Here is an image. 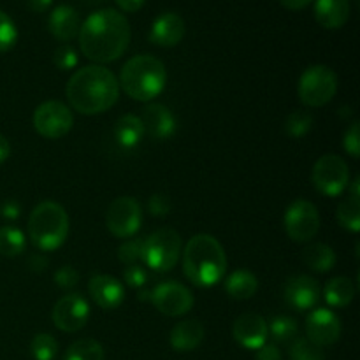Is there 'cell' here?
I'll list each match as a JSON object with an SVG mask.
<instances>
[{
  "label": "cell",
  "instance_id": "cell-1",
  "mask_svg": "<svg viewBox=\"0 0 360 360\" xmlns=\"http://www.w3.org/2000/svg\"><path fill=\"white\" fill-rule=\"evenodd\" d=\"M130 23L120 11L105 7L91 13L81 23L79 48L95 63L116 62L130 44Z\"/></svg>",
  "mask_w": 360,
  "mask_h": 360
},
{
  "label": "cell",
  "instance_id": "cell-2",
  "mask_svg": "<svg viewBox=\"0 0 360 360\" xmlns=\"http://www.w3.org/2000/svg\"><path fill=\"white\" fill-rule=\"evenodd\" d=\"M65 94L79 115H102L118 102L120 83L108 67L86 65L70 76Z\"/></svg>",
  "mask_w": 360,
  "mask_h": 360
},
{
  "label": "cell",
  "instance_id": "cell-3",
  "mask_svg": "<svg viewBox=\"0 0 360 360\" xmlns=\"http://www.w3.org/2000/svg\"><path fill=\"white\" fill-rule=\"evenodd\" d=\"M183 273L200 288H210L220 283L227 273V255L217 238L210 234H197L186 243L181 252Z\"/></svg>",
  "mask_w": 360,
  "mask_h": 360
},
{
  "label": "cell",
  "instance_id": "cell-4",
  "mask_svg": "<svg viewBox=\"0 0 360 360\" xmlns=\"http://www.w3.org/2000/svg\"><path fill=\"white\" fill-rule=\"evenodd\" d=\"M118 83L130 98L150 102L164 91L167 83V70L164 62L155 56L137 55L125 62Z\"/></svg>",
  "mask_w": 360,
  "mask_h": 360
},
{
  "label": "cell",
  "instance_id": "cell-5",
  "mask_svg": "<svg viewBox=\"0 0 360 360\" xmlns=\"http://www.w3.org/2000/svg\"><path fill=\"white\" fill-rule=\"evenodd\" d=\"M69 236V214L53 200H44L32 210L28 218V238L41 252H55Z\"/></svg>",
  "mask_w": 360,
  "mask_h": 360
},
{
  "label": "cell",
  "instance_id": "cell-6",
  "mask_svg": "<svg viewBox=\"0 0 360 360\" xmlns=\"http://www.w3.org/2000/svg\"><path fill=\"white\" fill-rule=\"evenodd\" d=\"M181 238L174 229H158L144 239L143 262L157 273L174 269L181 257Z\"/></svg>",
  "mask_w": 360,
  "mask_h": 360
},
{
  "label": "cell",
  "instance_id": "cell-7",
  "mask_svg": "<svg viewBox=\"0 0 360 360\" xmlns=\"http://www.w3.org/2000/svg\"><path fill=\"white\" fill-rule=\"evenodd\" d=\"M338 91V76L330 67L311 65L299 77V98L308 108L329 104Z\"/></svg>",
  "mask_w": 360,
  "mask_h": 360
},
{
  "label": "cell",
  "instance_id": "cell-8",
  "mask_svg": "<svg viewBox=\"0 0 360 360\" xmlns=\"http://www.w3.org/2000/svg\"><path fill=\"white\" fill-rule=\"evenodd\" d=\"M313 186L326 197H338L350 185L347 162L338 155H323L313 165Z\"/></svg>",
  "mask_w": 360,
  "mask_h": 360
},
{
  "label": "cell",
  "instance_id": "cell-9",
  "mask_svg": "<svg viewBox=\"0 0 360 360\" xmlns=\"http://www.w3.org/2000/svg\"><path fill=\"white\" fill-rule=\"evenodd\" d=\"M143 225V210L134 197H118L105 213V227L115 238L130 239Z\"/></svg>",
  "mask_w": 360,
  "mask_h": 360
},
{
  "label": "cell",
  "instance_id": "cell-10",
  "mask_svg": "<svg viewBox=\"0 0 360 360\" xmlns=\"http://www.w3.org/2000/svg\"><path fill=\"white\" fill-rule=\"evenodd\" d=\"M285 231L295 243H308L319 234L320 214L313 202L304 199L294 200L285 211Z\"/></svg>",
  "mask_w": 360,
  "mask_h": 360
},
{
  "label": "cell",
  "instance_id": "cell-11",
  "mask_svg": "<svg viewBox=\"0 0 360 360\" xmlns=\"http://www.w3.org/2000/svg\"><path fill=\"white\" fill-rule=\"evenodd\" d=\"M32 123L37 134L46 139H60L72 129L74 115L63 102L48 101L35 109Z\"/></svg>",
  "mask_w": 360,
  "mask_h": 360
},
{
  "label": "cell",
  "instance_id": "cell-12",
  "mask_svg": "<svg viewBox=\"0 0 360 360\" xmlns=\"http://www.w3.org/2000/svg\"><path fill=\"white\" fill-rule=\"evenodd\" d=\"M150 301L165 316H183L192 309L193 295L185 285L176 281H164L158 283L150 292Z\"/></svg>",
  "mask_w": 360,
  "mask_h": 360
},
{
  "label": "cell",
  "instance_id": "cell-13",
  "mask_svg": "<svg viewBox=\"0 0 360 360\" xmlns=\"http://www.w3.org/2000/svg\"><path fill=\"white\" fill-rule=\"evenodd\" d=\"M51 319L62 333H77L90 319V304L81 294H67L55 304Z\"/></svg>",
  "mask_w": 360,
  "mask_h": 360
},
{
  "label": "cell",
  "instance_id": "cell-14",
  "mask_svg": "<svg viewBox=\"0 0 360 360\" xmlns=\"http://www.w3.org/2000/svg\"><path fill=\"white\" fill-rule=\"evenodd\" d=\"M306 340L316 347H330L341 336V322L334 311L327 308H315L306 319Z\"/></svg>",
  "mask_w": 360,
  "mask_h": 360
},
{
  "label": "cell",
  "instance_id": "cell-15",
  "mask_svg": "<svg viewBox=\"0 0 360 360\" xmlns=\"http://www.w3.org/2000/svg\"><path fill=\"white\" fill-rule=\"evenodd\" d=\"M232 338L239 347L257 352L267 343V338H269L267 322L257 313H245L236 319L232 326Z\"/></svg>",
  "mask_w": 360,
  "mask_h": 360
},
{
  "label": "cell",
  "instance_id": "cell-16",
  "mask_svg": "<svg viewBox=\"0 0 360 360\" xmlns=\"http://www.w3.org/2000/svg\"><path fill=\"white\" fill-rule=\"evenodd\" d=\"M285 301L297 311H308V309L316 308L320 301V285L315 278L311 276H294L285 285Z\"/></svg>",
  "mask_w": 360,
  "mask_h": 360
},
{
  "label": "cell",
  "instance_id": "cell-17",
  "mask_svg": "<svg viewBox=\"0 0 360 360\" xmlns=\"http://www.w3.org/2000/svg\"><path fill=\"white\" fill-rule=\"evenodd\" d=\"M185 30V21L178 13H162L151 23L150 41L160 48H172L183 41Z\"/></svg>",
  "mask_w": 360,
  "mask_h": 360
},
{
  "label": "cell",
  "instance_id": "cell-18",
  "mask_svg": "<svg viewBox=\"0 0 360 360\" xmlns=\"http://www.w3.org/2000/svg\"><path fill=\"white\" fill-rule=\"evenodd\" d=\"M88 292L95 304L102 309H116L125 301V288L111 274H97L88 283Z\"/></svg>",
  "mask_w": 360,
  "mask_h": 360
},
{
  "label": "cell",
  "instance_id": "cell-19",
  "mask_svg": "<svg viewBox=\"0 0 360 360\" xmlns=\"http://www.w3.org/2000/svg\"><path fill=\"white\" fill-rule=\"evenodd\" d=\"M143 122L144 130L150 134L153 139L165 141L174 136L176 132V118L171 109L164 104H148L143 109V116H139Z\"/></svg>",
  "mask_w": 360,
  "mask_h": 360
},
{
  "label": "cell",
  "instance_id": "cell-20",
  "mask_svg": "<svg viewBox=\"0 0 360 360\" xmlns=\"http://www.w3.org/2000/svg\"><path fill=\"white\" fill-rule=\"evenodd\" d=\"M48 28L53 34V37H56L58 41H72L79 34V13L72 6H67V4L56 6L48 18Z\"/></svg>",
  "mask_w": 360,
  "mask_h": 360
},
{
  "label": "cell",
  "instance_id": "cell-21",
  "mask_svg": "<svg viewBox=\"0 0 360 360\" xmlns=\"http://www.w3.org/2000/svg\"><path fill=\"white\" fill-rule=\"evenodd\" d=\"M204 336L206 329L199 320H183L172 327L169 343L176 352H192L202 345Z\"/></svg>",
  "mask_w": 360,
  "mask_h": 360
},
{
  "label": "cell",
  "instance_id": "cell-22",
  "mask_svg": "<svg viewBox=\"0 0 360 360\" xmlns=\"http://www.w3.org/2000/svg\"><path fill=\"white\" fill-rule=\"evenodd\" d=\"M315 20L323 28L336 30L341 28L350 18V0H313Z\"/></svg>",
  "mask_w": 360,
  "mask_h": 360
},
{
  "label": "cell",
  "instance_id": "cell-23",
  "mask_svg": "<svg viewBox=\"0 0 360 360\" xmlns=\"http://www.w3.org/2000/svg\"><path fill=\"white\" fill-rule=\"evenodd\" d=\"M146 130H144L143 122L136 115H123L118 118L115 125V139L123 150H134L143 143Z\"/></svg>",
  "mask_w": 360,
  "mask_h": 360
},
{
  "label": "cell",
  "instance_id": "cell-24",
  "mask_svg": "<svg viewBox=\"0 0 360 360\" xmlns=\"http://www.w3.org/2000/svg\"><path fill=\"white\" fill-rule=\"evenodd\" d=\"M225 292L236 301H246L252 299L259 290V280L255 274L248 269H238L229 274L225 280Z\"/></svg>",
  "mask_w": 360,
  "mask_h": 360
},
{
  "label": "cell",
  "instance_id": "cell-25",
  "mask_svg": "<svg viewBox=\"0 0 360 360\" xmlns=\"http://www.w3.org/2000/svg\"><path fill=\"white\" fill-rule=\"evenodd\" d=\"M323 297L330 308H347L355 297V287L350 278L336 276L327 281Z\"/></svg>",
  "mask_w": 360,
  "mask_h": 360
},
{
  "label": "cell",
  "instance_id": "cell-26",
  "mask_svg": "<svg viewBox=\"0 0 360 360\" xmlns=\"http://www.w3.org/2000/svg\"><path fill=\"white\" fill-rule=\"evenodd\" d=\"M302 260L315 273H329L336 266V252L326 243H315L304 248Z\"/></svg>",
  "mask_w": 360,
  "mask_h": 360
},
{
  "label": "cell",
  "instance_id": "cell-27",
  "mask_svg": "<svg viewBox=\"0 0 360 360\" xmlns=\"http://www.w3.org/2000/svg\"><path fill=\"white\" fill-rule=\"evenodd\" d=\"M27 248V238L23 232L14 225H4L0 227V255L18 257Z\"/></svg>",
  "mask_w": 360,
  "mask_h": 360
},
{
  "label": "cell",
  "instance_id": "cell-28",
  "mask_svg": "<svg viewBox=\"0 0 360 360\" xmlns=\"http://www.w3.org/2000/svg\"><path fill=\"white\" fill-rule=\"evenodd\" d=\"M104 348L97 340L84 338L67 348L63 360H104Z\"/></svg>",
  "mask_w": 360,
  "mask_h": 360
},
{
  "label": "cell",
  "instance_id": "cell-29",
  "mask_svg": "<svg viewBox=\"0 0 360 360\" xmlns=\"http://www.w3.org/2000/svg\"><path fill=\"white\" fill-rule=\"evenodd\" d=\"M269 330V336L273 338L278 343H288V341H294L299 334V326L292 316H274L271 320V323L267 326Z\"/></svg>",
  "mask_w": 360,
  "mask_h": 360
},
{
  "label": "cell",
  "instance_id": "cell-30",
  "mask_svg": "<svg viewBox=\"0 0 360 360\" xmlns=\"http://www.w3.org/2000/svg\"><path fill=\"white\" fill-rule=\"evenodd\" d=\"M338 224L350 232L360 231V199H352L348 197L347 200L338 206Z\"/></svg>",
  "mask_w": 360,
  "mask_h": 360
},
{
  "label": "cell",
  "instance_id": "cell-31",
  "mask_svg": "<svg viewBox=\"0 0 360 360\" xmlns=\"http://www.w3.org/2000/svg\"><path fill=\"white\" fill-rule=\"evenodd\" d=\"M30 352L35 360H53L58 354V341L51 334H37L32 340Z\"/></svg>",
  "mask_w": 360,
  "mask_h": 360
},
{
  "label": "cell",
  "instance_id": "cell-32",
  "mask_svg": "<svg viewBox=\"0 0 360 360\" xmlns=\"http://www.w3.org/2000/svg\"><path fill=\"white\" fill-rule=\"evenodd\" d=\"M313 127V115L309 111H294L285 122V132L287 136L299 139L306 136Z\"/></svg>",
  "mask_w": 360,
  "mask_h": 360
},
{
  "label": "cell",
  "instance_id": "cell-33",
  "mask_svg": "<svg viewBox=\"0 0 360 360\" xmlns=\"http://www.w3.org/2000/svg\"><path fill=\"white\" fill-rule=\"evenodd\" d=\"M290 360H326L323 350L306 338H295L290 347Z\"/></svg>",
  "mask_w": 360,
  "mask_h": 360
},
{
  "label": "cell",
  "instance_id": "cell-34",
  "mask_svg": "<svg viewBox=\"0 0 360 360\" xmlns=\"http://www.w3.org/2000/svg\"><path fill=\"white\" fill-rule=\"evenodd\" d=\"M18 42V28L11 16L0 11V53H6L14 48Z\"/></svg>",
  "mask_w": 360,
  "mask_h": 360
},
{
  "label": "cell",
  "instance_id": "cell-35",
  "mask_svg": "<svg viewBox=\"0 0 360 360\" xmlns=\"http://www.w3.org/2000/svg\"><path fill=\"white\" fill-rule=\"evenodd\" d=\"M143 250L144 239H129L118 248V259L125 266H134V264L143 262Z\"/></svg>",
  "mask_w": 360,
  "mask_h": 360
},
{
  "label": "cell",
  "instance_id": "cell-36",
  "mask_svg": "<svg viewBox=\"0 0 360 360\" xmlns=\"http://www.w3.org/2000/svg\"><path fill=\"white\" fill-rule=\"evenodd\" d=\"M77 62H79L77 51L69 44L58 46V48L55 49V53H53V63H55L60 70L76 69Z\"/></svg>",
  "mask_w": 360,
  "mask_h": 360
},
{
  "label": "cell",
  "instance_id": "cell-37",
  "mask_svg": "<svg viewBox=\"0 0 360 360\" xmlns=\"http://www.w3.org/2000/svg\"><path fill=\"white\" fill-rule=\"evenodd\" d=\"M123 281H125L129 287L132 288H141L146 285L148 281V273L143 266L139 264H134V266H127L123 271Z\"/></svg>",
  "mask_w": 360,
  "mask_h": 360
},
{
  "label": "cell",
  "instance_id": "cell-38",
  "mask_svg": "<svg viewBox=\"0 0 360 360\" xmlns=\"http://www.w3.org/2000/svg\"><path fill=\"white\" fill-rule=\"evenodd\" d=\"M343 148L350 157H360V132H359V122H354L343 136Z\"/></svg>",
  "mask_w": 360,
  "mask_h": 360
},
{
  "label": "cell",
  "instance_id": "cell-39",
  "mask_svg": "<svg viewBox=\"0 0 360 360\" xmlns=\"http://www.w3.org/2000/svg\"><path fill=\"white\" fill-rule=\"evenodd\" d=\"M77 281H79V273L72 266H62L55 273V283L62 290H70V288L76 287Z\"/></svg>",
  "mask_w": 360,
  "mask_h": 360
},
{
  "label": "cell",
  "instance_id": "cell-40",
  "mask_svg": "<svg viewBox=\"0 0 360 360\" xmlns=\"http://www.w3.org/2000/svg\"><path fill=\"white\" fill-rule=\"evenodd\" d=\"M148 211H150L153 217H167L171 213V199L164 193H155L148 200Z\"/></svg>",
  "mask_w": 360,
  "mask_h": 360
},
{
  "label": "cell",
  "instance_id": "cell-41",
  "mask_svg": "<svg viewBox=\"0 0 360 360\" xmlns=\"http://www.w3.org/2000/svg\"><path fill=\"white\" fill-rule=\"evenodd\" d=\"M255 360H281V352L278 350L276 345L266 343L257 350Z\"/></svg>",
  "mask_w": 360,
  "mask_h": 360
},
{
  "label": "cell",
  "instance_id": "cell-42",
  "mask_svg": "<svg viewBox=\"0 0 360 360\" xmlns=\"http://www.w3.org/2000/svg\"><path fill=\"white\" fill-rule=\"evenodd\" d=\"M21 214V207L16 200H6L2 206V217L6 220H18Z\"/></svg>",
  "mask_w": 360,
  "mask_h": 360
},
{
  "label": "cell",
  "instance_id": "cell-43",
  "mask_svg": "<svg viewBox=\"0 0 360 360\" xmlns=\"http://www.w3.org/2000/svg\"><path fill=\"white\" fill-rule=\"evenodd\" d=\"M115 2L116 6L122 11H125V13H137V11L144 6L146 0H115Z\"/></svg>",
  "mask_w": 360,
  "mask_h": 360
},
{
  "label": "cell",
  "instance_id": "cell-44",
  "mask_svg": "<svg viewBox=\"0 0 360 360\" xmlns=\"http://www.w3.org/2000/svg\"><path fill=\"white\" fill-rule=\"evenodd\" d=\"M280 2H281V6L287 7V9L301 11V9H304V7H308L313 0H280Z\"/></svg>",
  "mask_w": 360,
  "mask_h": 360
},
{
  "label": "cell",
  "instance_id": "cell-45",
  "mask_svg": "<svg viewBox=\"0 0 360 360\" xmlns=\"http://www.w3.org/2000/svg\"><path fill=\"white\" fill-rule=\"evenodd\" d=\"M27 4L35 13H44V11H48L51 7L53 0H27Z\"/></svg>",
  "mask_w": 360,
  "mask_h": 360
},
{
  "label": "cell",
  "instance_id": "cell-46",
  "mask_svg": "<svg viewBox=\"0 0 360 360\" xmlns=\"http://www.w3.org/2000/svg\"><path fill=\"white\" fill-rule=\"evenodd\" d=\"M11 155V144L9 141L6 139L4 136H0V164H4V162L9 158Z\"/></svg>",
  "mask_w": 360,
  "mask_h": 360
},
{
  "label": "cell",
  "instance_id": "cell-47",
  "mask_svg": "<svg viewBox=\"0 0 360 360\" xmlns=\"http://www.w3.org/2000/svg\"><path fill=\"white\" fill-rule=\"evenodd\" d=\"M46 266H48V262H46L44 257H41V255H32L30 257V267L34 271L46 269Z\"/></svg>",
  "mask_w": 360,
  "mask_h": 360
},
{
  "label": "cell",
  "instance_id": "cell-48",
  "mask_svg": "<svg viewBox=\"0 0 360 360\" xmlns=\"http://www.w3.org/2000/svg\"><path fill=\"white\" fill-rule=\"evenodd\" d=\"M347 190L350 192L352 199H360V178H355L354 181H350Z\"/></svg>",
  "mask_w": 360,
  "mask_h": 360
},
{
  "label": "cell",
  "instance_id": "cell-49",
  "mask_svg": "<svg viewBox=\"0 0 360 360\" xmlns=\"http://www.w3.org/2000/svg\"><path fill=\"white\" fill-rule=\"evenodd\" d=\"M150 292H148V290H143V292H141V294H139V299H141V301H150Z\"/></svg>",
  "mask_w": 360,
  "mask_h": 360
}]
</instances>
